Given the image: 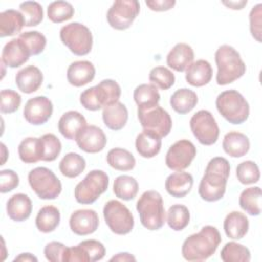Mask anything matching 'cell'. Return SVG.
Instances as JSON below:
<instances>
[{
    "label": "cell",
    "instance_id": "1",
    "mask_svg": "<svg viewBox=\"0 0 262 262\" xmlns=\"http://www.w3.org/2000/svg\"><path fill=\"white\" fill-rule=\"evenodd\" d=\"M230 173L228 161L222 157L211 159L199 185V194L206 202H216L223 198Z\"/></svg>",
    "mask_w": 262,
    "mask_h": 262
},
{
    "label": "cell",
    "instance_id": "2",
    "mask_svg": "<svg viewBox=\"0 0 262 262\" xmlns=\"http://www.w3.org/2000/svg\"><path fill=\"white\" fill-rule=\"evenodd\" d=\"M221 243V235L218 229L206 225L202 229L189 235L182 244L181 254L187 261H204L210 258Z\"/></svg>",
    "mask_w": 262,
    "mask_h": 262
},
{
    "label": "cell",
    "instance_id": "3",
    "mask_svg": "<svg viewBox=\"0 0 262 262\" xmlns=\"http://www.w3.org/2000/svg\"><path fill=\"white\" fill-rule=\"evenodd\" d=\"M217 66L216 82L218 85H227L243 77L246 64L239 53L229 45H221L215 52Z\"/></svg>",
    "mask_w": 262,
    "mask_h": 262
},
{
    "label": "cell",
    "instance_id": "4",
    "mask_svg": "<svg viewBox=\"0 0 262 262\" xmlns=\"http://www.w3.org/2000/svg\"><path fill=\"white\" fill-rule=\"evenodd\" d=\"M136 210L140 222L148 230H158L166 222V212L162 195L156 190H146L138 199Z\"/></svg>",
    "mask_w": 262,
    "mask_h": 262
},
{
    "label": "cell",
    "instance_id": "5",
    "mask_svg": "<svg viewBox=\"0 0 262 262\" xmlns=\"http://www.w3.org/2000/svg\"><path fill=\"white\" fill-rule=\"evenodd\" d=\"M120 85L112 79H105L96 86L84 90L80 95V103L88 111H98L119 101Z\"/></svg>",
    "mask_w": 262,
    "mask_h": 262
},
{
    "label": "cell",
    "instance_id": "6",
    "mask_svg": "<svg viewBox=\"0 0 262 262\" xmlns=\"http://www.w3.org/2000/svg\"><path fill=\"white\" fill-rule=\"evenodd\" d=\"M216 107L219 114L233 125L246 122L250 115L248 101L234 89L221 92L216 98Z\"/></svg>",
    "mask_w": 262,
    "mask_h": 262
},
{
    "label": "cell",
    "instance_id": "7",
    "mask_svg": "<svg viewBox=\"0 0 262 262\" xmlns=\"http://www.w3.org/2000/svg\"><path fill=\"white\" fill-rule=\"evenodd\" d=\"M59 37L62 44L66 45L75 55H86L92 49V34L83 24L70 23L63 26L60 29Z\"/></svg>",
    "mask_w": 262,
    "mask_h": 262
},
{
    "label": "cell",
    "instance_id": "8",
    "mask_svg": "<svg viewBox=\"0 0 262 262\" xmlns=\"http://www.w3.org/2000/svg\"><path fill=\"white\" fill-rule=\"evenodd\" d=\"M108 176L102 170H92L74 190L76 201L82 205L93 204L108 187Z\"/></svg>",
    "mask_w": 262,
    "mask_h": 262
},
{
    "label": "cell",
    "instance_id": "9",
    "mask_svg": "<svg viewBox=\"0 0 262 262\" xmlns=\"http://www.w3.org/2000/svg\"><path fill=\"white\" fill-rule=\"evenodd\" d=\"M28 180L31 188L42 200H54L61 192V182L46 167H37L29 172Z\"/></svg>",
    "mask_w": 262,
    "mask_h": 262
},
{
    "label": "cell",
    "instance_id": "10",
    "mask_svg": "<svg viewBox=\"0 0 262 262\" xmlns=\"http://www.w3.org/2000/svg\"><path fill=\"white\" fill-rule=\"evenodd\" d=\"M103 218L108 228L119 235L128 234L134 226V218L131 211L117 200H111L104 205Z\"/></svg>",
    "mask_w": 262,
    "mask_h": 262
},
{
    "label": "cell",
    "instance_id": "11",
    "mask_svg": "<svg viewBox=\"0 0 262 262\" xmlns=\"http://www.w3.org/2000/svg\"><path fill=\"white\" fill-rule=\"evenodd\" d=\"M137 117L143 130L161 138L167 136L172 129V119L169 113L159 104L148 108H137Z\"/></svg>",
    "mask_w": 262,
    "mask_h": 262
},
{
    "label": "cell",
    "instance_id": "12",
    "mask_svg": "<svg viewBox=\"0 0 262 262\" xmlns=\"http://www.w3.org/2000/svg\"><path fill=\"white\" fill-rule=\"evenodd\" d=\"M140 11V4L136 0H117L108 8L106 19L108 25L119 31L131 27Z\"/></svg>",
    "mask_w": 262,
    "mask_h": 262
},
{
    "label": "cell",
    "instance_id": "13",
    "mask_svg": "<svg viewBox=\"0 0 262 262\" xmlns=\"http://www.w3.org/2000/svg\"><path fill=\"white\" fill-rule=\"evenodd\" d=\"M192 134L203 145L214 144L219 137V127L213 115L207 110L196 112L189 121Z\"/></svg>",
    "mask_w": 262,
    "mask_h": 262
},
{
    "label": "cell",
    "instance_id": "14",
    "mask_svg": "<svg viewBox=\"0 0 262 262\" xmlns=\"http://www.w3.org/2000/svg\"><path fill=\"white\" fill-rule=\"evenodd\" d=\"M196 156L194 144L187 139H180L173 143L166 154V165L174 171H182L190 166Z\"/></svg>",
    "mask_w": 262,
    "mask_h": 262
},
{
    "label": "cell",
    "instance_id": "15",
    "mask_svg": "<svg viewBox=\"0 0 262 262\" xmlns=\"http://www.w3.org/2000/svg\"><path fill=\"white\" fill-rule=\"evenodd\" d=\"M53 113V104L46 96H36L30 98L24 107V118L32 125H42L46 123Z\"/></svg>",
    "mask_w": 262,
    "mask_h": 262
},
{
    "label": "cell",
    "instance_id": "16",
    "mask_svg": "<svg viewBox=\"0 0 262 262\" xmlns=\"http://www.w3.org/2000/svg\"><path fill=\"white\" fill-rule=\"evenodd\" d=\"M76 142L80 149L89 154L101 151L106 145V136L97 126H85L76 136Z\"/></svg>",
    "mask_w": 262,
    "mask_h": 262
},
{
    "label": "cell",
    "instance_id": "17",
    "mask_svg": "<svg viewBox=\"0 0 262 262\" xmlns=\"http://www.w3.org/2000/svg\"><path fill=\"white\" fill-rule=\"evenodd\" d=\"M70 228L78 235H88L96 231L99 225L97 213L92 209H80L72 213Z\"/></svg>",
    "mask_w": 262,
    "mask_h": 262
},
{
    "label": "cell",
    "instance_id": "18",
    "mask_svg": "<svg viewBox=\"0 0 262 262\" xmlns=\"http://www.w3.org/2000/svg\"><path fill=\"white\" fill-rule=\"evenodd\" d=\"M30 49L20 38H14L7 42L1 53V61L9 68H18L29 60Z\"/></svg>",
    "mask_w": 262,
    "mask_h": 262
},
{
    "label": "cell",
    "instance_id": "19",
    "mask_svg": "<svg viewBox=\"0 0 262 262\" xmlns=\"http://www.w3.org/2000/svg\"><path fill=\"white\" fill-rule=\"evenodd\" d=\"M95 77V68L88 60L72 62L67 71L68 82L75 87H82L90 83Z\"/></svg>",
    "mask_w": 262,
    "mask_h": 262
},
{
    "label": "cell",
    "instance_id": "20",
    "mask_svg": "<svg viewBox=\"0 0 262 262\" xmlns=\"http://www.w3.org/2000/svg\"><path fill=\"white\" fill-rule=\"evenodd\" d=\"M43 82V74L36 66H28L16 73L15 84L17 88L27 94L37 91Z\"/></svg>",
    "mask_w": 262,
    "mask_h": 262
},
{
    "label": "cell",
    "instance_id": "21",
    "mask_svg": "<svg viewBox=\"0 0 262 262\" xmlns=\"http://www.w3.org/2000/svg\"><path fill=\"white\" fill-rule=\"evenodd\" d=\"M32 201L25 193H15L9 198L6 203V212L8 217L16 222L27 220L32 213Z\"/></svg>",
    "mask_w": 262,
    "mask_h": 262
},
{
    "label": "cell",
    "instance_id": "22",
    "mask_svg": "<svg viewBox=\"0 0 262 262\" xmlns=\"http://www.w3.org/2000/svg\"><path fill=\"white\" fill-rule=\"evenodd\" d=\"M194 53L191 46L186 43L176 44L167 55V64L176 72H184L193 61Z\"/></svg>",
    "mask_w": 262,
    "mask_h": 262
},
{
    "label": "cell",
    "instance_id": "23",
    "mask_svg": "<svg viewBox=\"0 0 262 262\" xmlns=\"http://www.w3.org/2000/svg\"><path fill=\"white\" fill-rule=\"evenodd\" d=\"M193 185L192 175L177 171L169 175L165 181V188L167 192L174 198H183L189 193Z\"/></svg>",
    "mask_w": 262,
    "mask_h": 262
},
{
    "label": "cell",
    "instance_id": "24",
    "mask_svg": "<svg viewBox=\"0 0 262 262\" xmlns=\"http://www.w3.org/2000/svg\"><path fill=\"white\" fill-rule=\"evenodd\" d=\"M213 76V70L209 61L199 59L191 62L185 70L186 82L194 87H202L207 85Z\"/></svg>",
    "mask_w": 262,
    "mask_h": 262
},
{
    "label": "cell",
    "instance_id": "25",
    "mask_svg": "<svg viewBox=\"0 0 262 262\" xmlns=\"http://www.w3.org/2000/svg\"><path fill=\"white\" fill-rule=\"evenodd\" d=\"M86 119L77 111H69L64 113L58 121V131L70 140L76 139L78 133L87 125Z\"/></svg>",
    "mask_w": 262,
    "mask_h": 262
},
{
    "label": "cell",
    "instance_id": "26",
    "mask_svg": "<svg viewBox=\"0 0 262 262\" xmlns=\"http://www.w3.org/2000/svg\"><path fill=\"white\" fill-rule=\"evenodd\" d=\"M102 120L108 129L114 131L121 130L128 121V110L124 103L117 101L103 107Z\"/></svg>",
    "mask_w": 262,
    "mask_h": 262
},
{
    "label": "cell",
    "instance_id": "27",
    "mask_svg": "<svg viewBox=\"0 0 262 262\" xmlns=\"http://www.w3.org/2000/svg\"><path fill=\"white\" fill-rule=\"evenodd\" d=\"M222 147L228 156L232 158H241L249 151L250 140L244 133L230 131L224 135Z\"/></svg>",
    "mask_w": 262,
    "mask_h": 262
},
{
    "label": "cell",
    "instance_id": "28",
    "mask_svg": "<svg viewBox=\"0 0 262 262\" xmlns=\"http://www.w3.org/2000/svg\"><path fill=\"white\" fill-rule=\"evenodd\" d=\"M223 228L225 234L231 239L243 238L249 230V220L244 213L232 211L226 215Z\"/></svg>",
    "mask_w": 262,
    "mask_h": 262
},
{
    "label": "cell",
    "instance_id": "29",
    "mask_svg": "<svg viewBox=\"0 0 262 262\" xmlns=\"http://www.w3.org/2000/svg\"><path fill=\"white\" fill-rule=\"evenodd\" d=\"M162 146V139L158 135L143 130L135 139V147L139 156L150 159L157 156Z\"/></svg>",
    "mask_w": 262,
    "mask_h": 262
},
{
    "label": "cell",
    "instance_id": "30",
    "mask_svg": "<svg viewBox=\"0 0 262 262\" xmlns=\"http://www.w3.org/2000/svg\"><path fill=\"white\" fill-rule=\"evenodd\" d=\"M25 26V18L20 11L7 9L0 13V37L14 36Z\"/></svg>",
    "mask_w": 262,
    "mask_h": 262
},
{
    "label": "cell",
    "instance_id": "31",
    "mask_svg": "<svg viewBox=\"0 0 262 262\" xmlns=\"http://www.w3.org/2000/svg\"><path fill=\"white\" fill-rule=\"evenodd\" d=\"M196 103V93L188 88L178 89L170 97V104L172 108L180 115H184L192 111Z\"/></svg>",
    "mask_w": 262,
    "mask_h": 262
},
{
    "label": "cell",
    "instance_id": "32",
    "mask_svg": "<svg viewBox=\"0 0 262 262\" xmlns=\"http://www.w3.org/2000/svg\"><path fill=\"white\" fill-rule=\"evenodd\" d=\"M60 222L59 210L51 205L42 207L36 216V227L44 233L52 232L56 229Z\"/></svg>",
    "mask_w": 262,
    "mask_h": 262
},
{
    "label": "cell",
    "instance_id": "33",
    "mask_svg": "<svg viewBox=\"0 0 262 262\" xmlns=\"http://www.w3.org/2000/svg\"><path fill=\"white\" fill-rule=\"evenodd\" d=\"M133 98L138 108H148L158 105L161 96L155 85L140 84L134 89Z\"/></svg>",
    "mask_w": 262,
    "mask_h": 262
},
{
    "label": "cell",
    "instance_id": "34",
    "mask_svg": "<svg viewBox=\"0 0 262 262\" xmlns=\"http://www.w3.org/2000/svg\"><path fill=\"white\" fill-rule=\"evenodd\" d=\"M106 162L118 171H130L136 164L134 156L129 150L121 147L110 149L106 155Z\"/></svg>",
    "mask_w": 262,
    "mask_h": 262
},
{
    "label": "cell",
    "instance_id": "35",
    "mask_svg": "<svg viewBox=\"0 0 262 262\" xmlns=\"http://www.w3.org/2000/svg\"><path fill=\"white\" fill-rule=\"evenodd\" d=\"M239 207L249 215L258 216L261 213V188L259 186L248 187L239 195Z\"/></svg>",
    "mask_w": 262,
    "mask_h": 262
},
{
    "label": "cell",
    "instance_id": "36",
    "mask_svg": "<svg viewBox=\"0 0 262 262\" xmlns=\"http://www.w3.org/2000/svg\"><path fill=\"white\" fill-rule=\"evenodd\" d=\"M18 156L21 162L33 164L41 161V139L37 137H27L18 145Z\"/></svg>",
    "mask_w": 262,
    "mask_h": 262
},
{
    "label": "cell",
    "instance_id": "37",
    "mask_svg": "<svg viewBox=\"0 0 262 262\" xmlns=\"http://www.w3.org/2000/svg\"><path fill=\"white\" fill-rule=\"evenodd\" d=\"M113 191L119 199L124 201L133 200L138 192V182L132 176L120 175L114 181Z\"/></svg>",
    "mask_w": 262,
    "mask_h": 262
},
{
    "label": "cell",
    "instance_id": "38",
    "mask_svg": "<svg viewBox=\"0 0 262 262\" xmlns=\"http://www.w3.org/2000/svg\"><path fill=\"white\" fill-rule=\"evenodd\" d=\"M86 168L85 159L76 152L67 154L59 163V171L64 177L76 178Z\"/></svg>",
    "mask_w": 262,
    "mask_h": 262
},
{
    "label": "cell",
    "instance_id": "39",
    "mask_svg": "<svg viewBox=\"0 0 262 262\" xmlns=\"http://www.w3.org/2000/svg\"><path fill=\"white\" fill-rule=\"evenodd\" d=\"M190 213L186 206L175 204L172 205L167 212V223L169 227L175 231L183 230L189 223Z\"/></svg>",
    "mask_w": 262,
    "mask_h": 262
},
{
    "label": "cell",
    "instance_id": "40",
    "mask_svg": "<svg viewBox=\"0 0 262 262\" xmlns=\"http://www.w3.org/2000/svg\"><path fill=\"white\" fill-rule=\"evenodd\" d=\"M220 258L224 262H249L251 260V253L246 246L229 242L222 248Z\"/></svg>",
    "mask_w": 262,
    "mask_h": 262
},
{
    "label": "cell",
    "instance_id": "41",
    "mask_svg": "<svg viewBox=\"0 0 262 262\" xmlns=\"http://www.w3.org/2000/svg\"><path fill=\"white\" fill-rule=\"evenodd\" d=\"M75 9L70 2L53 1L47 7V16L54 24H60L73 17Z\"/></svg>",
    "mask_w": 262,
    "mask_h": 262
},
{
    "label": "cell",
    "instance_id": "42",
    "mask_svg": "<svg viewBox=\"0 0 262 262\" xmlns=\"http://www.w3.org/2000/svg\"><path fill=\"white\" fill-rule=\"evenodd\" d=\"M41 139V161L52 162L57 159L61 151L60 140L52 133H46L40 137Z\"/></svg>",
    "mask_w": 262,
    "mask_h": 262
},
{
    "label": "cell",
    "instance_id": "43",
    "mask_svg": "<svg viewBox=\"0 0 262 262\" xmlns=\"http://www.w3.org/2000/svg\"><path fill=\"white\" fill-rule=\"evenodd\" d=\"M19 11L25 18L26 27L38 26L43 20L42 5L36 1H25L20 3Z\"/></svg>",
    "mask_w": 262,
    "mask_h": 262
},
{
    "label": "cell",
    "instance_id": "44",
    "mask_svg": "<svg viewBox=\"0 0 262 262\" xmlns=\"http://www.w3.org/2000/svg\"><path fill=\"white\" fill-rule=\"evenodd\" d=\"M148 79L152 85L162 90L171 88L175 83V76L166 67H156L150 70Z\"/></svg>",
    "mask_w": 262,
    "mask_h": 262
},
{
    "label": "cell",
    "instance_id": "45",
    "mask_svg": "<svg viewBox=\"0 0 262 262\" xmlns=\"http://www.w3.org/2000/svg\"><path fill=\"white\" fill-rule=\"evenodd\" d=\"M237 180L245 185L253 184L260 179V170L258 165L253 161H244L236 167Z\"/></svg>",
    "mask_w": 262,
    "mask_h": 262
},
{
    "label": "cell",
    "instance_id": "46",
    "mask_svg": "<svg viewBox=\"0 0 262 262\" xmlns=\"http://www.w3.org/2000/svg\"><path fill=\"white\" fill-rule=\"evenodd\" d=\"M18 38H20L28 48L30 49L31 55H38L45 49L46 37L38 31H29L21 33Z\"/></svg>",
    "mask_w": 262,
    "mask_h": 262
},
{
    "label": "cell",
    "instance_id": "47",
    "mask_svg": "<svg viewBox=\"0 0 262 262\" xmlns=\"http://www.w3.org/2000/svg\"><path fill=\"white\" fill-rule=\"evenodd\" d=\"M0 111L2 114H12L18 110L21 103L20 95L12 89H3L0 93Z\"/></svg>",
    "mask_w": 262,
    "mask_h": 262
},
{
    "label": "cell",
    "instance_id": "48",
    "mask_svg": "<svg viewBox=\"0 0 262 262\" xmlns=\"http://www.w3.org/2000/svg\"><path fill=\"white\" fill-rule=\"evenodd\" d=\"M89 256L90 262L101 260L105 255V248L102 243L96 239H85L79 243Z\"/></svg>",
    "mask_w": 262,
    "mask_h": 262
},
{
    "label": "cell",
    "instance_id": "49",
    "mask_svg": "<svg viewBox=\"0 0 262 262\" xmlns=\"http://www.w3.org/2000/svg\"><path fill=\"white\" fill-rule=\"evenodd\" d=\"M0 191L2 193L13 190L19 184L18 175L13 170L10 169L0 171Z\"/></svg>",
    "mask_w": 262,
    "mask_h": 262
},
{
    "label": "cell",
    "instance_id": "50",
    "mask_svg": "<svg viewBox=\"0 0 262 262\" xmlns=\"http://www.w3.org/2000/svg\"><path fill=\"white\" fill-rule=\"evenodd\" d=\"M261 15H262V4L259 3L254 6L250 11V31L252 36L261 42Z\"/></svg>",
    "mask_w": 262,
    "mask_h": 262
},
{
    "label": "cell",
    "instance_id": "51",
    "mask_svg": "<svg viewBox=\"0 0 262 262\" xmlns=\"http://www.w3.org/2000/svg\"><path fill=\"white\" fill-rule=\"evenodd\" d=\"M66 249H67V247L62 243L55 242V241L50 242L44 248L45 258L51 262L62 261V255H63Z\"/></svg>",
    "mask_w": 262,
    "mask_h": 262
},
{
    "label": "cell",
    "instance_id": "52",
    "mask_svg": "<svg viewBox=\"0 0 262 262\" xmlns=\"http://www.w3.org/2000/svg\"><path fill=\"white\" fill-rule=\"evenodd\" d=\"M63 262H90L89 256L85 250L78 244L76 247H71L66 249L62 255Z\"/></svg>",
    "mask_w": 262,
    "mask_h": 262
},
{
    "label": "cell",
    "instance_id": "53",
    "mask_svg": "<svg viewBox=\"0 0 262 262\" xmlns=\"http://www.w3.org/2000/svg\"><path fill=\"white\" fill-rule=\"evenodd\" d=\"M146 6L152 11H167L176 4L175 0H149L145 1Z\"/></svg>",
    "mask_w": 262,
    "mask_h": 262
},
{
    "label": "cell",
    "instance_id": "54",
    "mask_svg": "<svg viewBox=\"0 0 262 262\" xmlns=\"http://www.w3.org/2000/svg\"><path fill=\"white\" fill-rule=\"evenodd\" d=\"M136 258L129 253H119L111 258V261H135Z\"/></svg>",
    "mask_w": 262,
    "mask_h": 262
},
{
    "label": "cell",
    "instance_id": "55",
    "mask_svg": "<svg viewBox=\"0 0 262 262\" xmlns=\"http://www.w3.org/2000/svg\"><path fill=\"white\" fill-rule=\"evenodd\" d=\"M13 261H14V262H16V261H21V262L34 261V262H37L38 259H37V257H35L34 255H32L31 253H23V254H20L19 256L15 257Z\"/></svg>",
    "mask_w": 262,
    "mask_h": 262
},
{
    "label": "cell",
    "instance_id": "56",
    "mask_svg": "<svg viewBox=\"0 0 262 262\" xmlns=\"http://www.w3.org/2000/svg\"><path fill=\"white\" fill-rule=\"evenodd\" d=\"M224 5H226L227 7L231 8V9H242L245 5H247V0H243V1H223L222 2Z\"/></svg>",
    "mask_w": 262,
    "mask_h": 262
},
{
    "label": "cell",
    "instance_id": "57",
    "mask_svg": "<svg viewBox=\"0 0 262 262\" xmlns=\"http://www.w3.org/2000/svg\"><path fill=\"white\" fill-rule=\"evenodd\" d=\"M1 147H2V155H3V160H2V163L0 164V165H4V163H5V158H6V156H5V149H6V147H5V145H4V143H1Z\"/></svg>",
    "mask_w": 262,
    "mask_h": 262
}]
</instances>
